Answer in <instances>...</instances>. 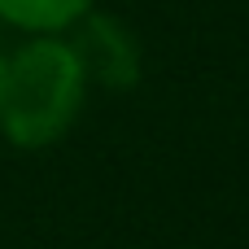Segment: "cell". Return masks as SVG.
Segmentation results:
<instances>
[{
    "mask_svg": "<svg viewBox=\"0 0 249 249\" xmlns=\"http://www.w3.org/2000/svg\"><path fill=\"white\" fill-rule=\"evenodd\" d=\"M83 66L61 39H35L0 70V127L22 149H44L66 136L83 105Z\"/></svg>",
    "mask_w": 249,
    "mask_h": 249,
    "instance_id": "obj_1",
    "label": "cell"
},
{
    "mask_svg": "<svg viewBox=\"0 0 249 249\" xmlns=\"http://www.w3.org/2000/svg\"><path fill=\"white\" fill-rule=\"evenodd\" d=\"M74 26L79 31L70 39V53L79 57L83 79H96L105 88H131L140 79V48L123 22L105 13H83Z\"/></svg>",
    "mask_w": 249,
    "mask_h": 249,
    "instance_id": "obj_2",
    "label": "cell"
},
{
    "mask_svg": "<svg viewBox=\"0 0 249 249\" xmlns=\"http://www.w3.org/2000/svg\"><path fill=\"white\" fill-rule=\"evenodd\" d=\"M92 0H0V18L22 31H61L74 26Z\"/></svg>",
    "mask_w": 249,
    "mask_h": 249,
    "instance_id": "obj_3",
    "label": "cell"
},
{
    "mask_svg": "<svg viewBox=\"0 0 249 249\" xmlns=\"http://www.w3.org/2000/svg\"><path fill=\"white\" fill-rule=\"evenodd\" d=\"M0 70H4V61H0Z\"/></svg>",
    "mask_w": 249,
    "mask_h": 249,
    "instance_id": "obj_4",
    "label": "cell"
}]
</instances>
